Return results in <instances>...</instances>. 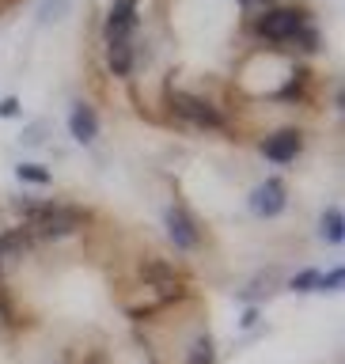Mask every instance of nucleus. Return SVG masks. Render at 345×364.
<instances>
[{
	"mask_svg": "<svg viewBox=\"0 0 345 364\" xmlns=\"http://www.w3.org/2000/svg\"><path fill=\"white\" fill-rule=\"evenodd\" d=\"M133 284H137V296H125V311L141 315V318L164 311V307H175L179 300L190 296L186 281H182V269L164 262V258L141 262L133 273Z\"/></svg>",
	"mask_w": 345,
	"mask_h": 364,
	"instance_id": "f257e3e1",
	"label": "nucleus"
},
{
	"mask_svg": "<svg viewBox=\"0 0 345 364\" xmlns=\"http://www.w3.org/2000/svg\"><path fill=\"white\" fill-rule=\"evenodd\" d=\"M164 107H167V114H175L179 122L193 125V129H205V133H224V129H228L224 114L216 110L209 99L193 95V91L167 87V91H164Z\"/></svg>",
	"mask_w": 345,
	"mask_h": 364,
	"instance_id": "f03ea898",
	"label": "nucleus"
},
{
	"mask_svg": "<svg viewBox=\"0 0 345 364\" xmlns=\"http://www.w3.org/2000/svg\"><path fill=\"white\" fill-rule=\"evenodd\" d=\"M304 23H312L304 8H296V4H270V8H262V16L255 19V34L262 42L289 46Z\"/></svg>",
	"mask_w": 345,
	"mask_h": 364,
	"instance_id": "7ed1b4c3",
	"label": "nucleus"
},
{
	"mask_svg": "<svg viewBox=\"0 0 345 364\" xmlns=\"http://www.w3.org/2000/svg\"><path fill=\"white\" fill-rule=\"evenodd\" d=\"M159 220H164V235H167V243L175 250L190 255V250L201 247V228H198V220H193V213L186 209V205H179V201L164 205Z\"/></svg>",
	"mask_w": 345,
	"mask_h": 364,
	"instance_id": "20e7f679",
	"label": "nucleus"
},
{
	"mask_svg": "<svg viewBox=\"0 0 345 364\" xmlns=\"http://www.w3.org/2000/svg\"><path fill=\"white\" fill-rule=\"evenodd\" d=\"M247 209L255 220H277V216L289 209V186H285V178H277V175L262 178L258 186L247 193Z\"/></svg>",
	"mask_w": 345,
	"mask_h": 364,
	"instance_id": "39448f33",
	"label": "nucleus"
},
{
	"mask_svg": "<svg viewBox=\"0 0 345 364\" xmlns=\"http://www.w3.org/2000/svg\"><path fill=\"white\" fill-rule=\"evenodd\" d=\"M258 152H262V159H270V164L289 167V164H296V159H300V152H304V133L296 129V125H281V129H273V133L262 136Z\"/></svg>",
	"mask_w": 345,
	"mask_h": 364,
	"instance_id": "423d86ee",
	"label": "nucleus"
},
{
	"mask_svg": "<svg viewBox=\"0 0 345 364\" xmlns=\"http://www.w3.org/2000/svg\"><path fill=\"white\" fill-rule=\"evenodd\" d=\"M102 133V122H99V110L91 107L87 99H73L68 107V136L80 144V148H91Z\"/></svg>",
	"mask_w": 345,
	"mask_h": 364,
	"instance_id": "0eeeda50",
	"label": "nucleus"
},
{
	"mask_svg": "<svg viewBox=\"0 0 345 364\" xmlns=\"http://www.w3.org/2000/svg\"><path fill=\"white\" fill-rule=\"evenodd\" d=\"M137 16H141V0H114L102 23V38L107 42H133Z\"/></svg>",
	"mask_w": 345,
	"mask_h": 364,
	"instance_id": "6e6552de",
	"label": "nucleus"
},
{
	"mask_svg": "<svg viewBox=\"0 0 345 364\" xmlns=\"http://www.w3.org/2000/svg\"><path fill=\"white\" fill-rule=\"evenodd\" d=\"M281 289H285V269L281 266H262L258 273H250V281L239 289V300L262 307L273 292H281Z\"/></svg>",
	"mask_w": 345,
	"mask_h": 364,
	"instance_id": "1a4fd4ad",
	"label": "nucleus"
},
{
	"mask_svg": "<svg viewBox=\"0 0 345 364\" xmlns=\"http://www.w3.org/2000/svg\"><path fill=\"white\" fill-rule=\"evenodd\" d=\"M34 247H38V243L31 239L27 224H23V228H11V232L0 235V281L8 277V266H19V262L27 258Z\"/></svg>",
	"mask_w": 345,
	"mask_h": 364,
	"instance_id": "9d476101",
	"label": "nucleus"
},
{
	"mask_svg": "<svg viewBox=\"0 0 345 364\" xmlns=\"http://www.w3.org/2000/svg\"><path fill=\"white\" fill-rule=\"evenodd\" d=\"M133 68H137V46L133 42H107V73L110 76H133Z\"/></svg>",
	"mask_w": 345,
	"mask_h": 364,
	"instance_id": "9b49d317",
	"label": "nucleus"
},
{
	"mask_svg": "<svg viewBox=\"0 0 345 364\" xmlns=\"http://www.w3.org/2000/svg\"><path fill=\"white\" fill-rule=\"evenodd\" d=\"M182 364H216V341L205 326H198L186 341V353H182Z\"/></svg>",
	"mask_w": 345,
	"mask_h": 364,
	"instance_id": "f8f14e48",
	"label": "nucleus"
},
{
	"mask_svg": "<svg viewBox=\"0 0 345 364\" xmlns=\"http://www.w3.org/2000/svg\"><path fill=\"white\" fill-rule=\"evenodd\" d=\"M315 232H319V239H323L327 247H341V243H345V216H341L338 205H330V209L319 213Z\"/></svg>",
	"mask_w": 345,
	"mask_h": 364,
	"instance_id": "ddd939ff",
	"label": "nucleus"
},
{
	"mask_svg": "<svg viewBox=\"0 0 345 364\" xmlns=\"http://www.w3.org/2000/svg\"><path fill=\"white\" fill-rule=\"evenodd\" d=\"M289 46H292L296 53H307V57H312V53L323 50V31H319L315 23H304V27L296 31V38H292Z\"/></svg>",
	"mask_w": 345,
	"mask_h": 364,
	"instance_id": "4468645a",
	"label": "nucleus"
},
{
	"mask_svg": "<svg viewBox=\"0 0 345 364\" xmlns=\"http://www.w3.org/2000/svg\"><path fill=\"white\" fill-rule=\"evenodd\" d=\"M16 178L19 182H27V186L34 190H42V186H50V167H42V164H31V159H23V164H16Z\"/></svg>",
	"mask_w": 345,
	"mask_h": 364,
	"instance_id": "2eb2a0df",
	"label": "nucleus"
},
{
	"mask_svg": "<svg viewBox=\"0 0 345 364\" xmlns=\"http://www.w3.org/2000/svg\"><path fill=\"white\" fill-rule=\"evenodd\" d=\"M68 8H73V0H42L34 19H38V27H53V23H61L68 16Z\"/></svg>",
	"mask_w": 345,
	"mask_h": 364,
	"instance_id": "dca6fc26",
	"label": "nucleus"
},
{
	"mask_svg": "<svg viewBox=\"0 0 345 364\" xmlns=\"http://www.w3.org/2000/svg\"><path fill=\"white\" fill-rule=\"evenodd\" d=\"M315 284H319V269H315V266H304V269H296L292 277H285V289L296 292V296L315 292Z\"/></svg>",
	"mask_w": 345,
	"mask_h": 364,
	"instance_id": "f3484780",
	"label": "nucleus"
},
{
	"mask_svg": "<svg viewBox=\"0 0 345 364\" xmlns=\"http://www.w3.org/2000/svg\"><path fill=\"white\" fill-rule=\"evenodd\" d=\"M341 284H345V266H330V269H319L315 292H338Z\"/></svg>",
	"mask_w": 345,
	"mask_h": 364,
	"instance_id": "a211bd4d",
	"label": "nucleus"
},
{
	"mask_svg": "<svg viewBox=\"0 0 345 364\" xmlns=\"http://www.w3.org/2000/svg\"><path fill=\"white\" fill-rule=\"evenodd\" d=\"M16 114H19V99L16 95L0 99V118H16Z\"/></svg>",
	"mask_w": 345,
	"mask_h": 364,
	"instance_id": "6ab92c4d",
	"label": "nucleus"
},
{
	"mask_svg": "<svg viewBox=\"0 0 345 364\" xmlns=\"http://www.w3.org/2000/svg\"><path fill=\"white\" fill-rule=\"evenodd\" d=\"M258 315H262V307H255V304H247V311H243V318H239V326H243V330H250V326L258 323Z\"/></svg>",
	"mask_w": 345,
	"mask_h": 364,
	"instance_id": "aec40b11",
	"label": "nucleus"
},
{
	"mask_svg": "<svg viewBox=\"0 0 345 364\" xmlns=\"http://www.w3.org/2000/svg\"><path fill=\"white\" fill-rule=\"evenodd\" d=\"M80 364H110V357H107V353H91V357H84Z\"/></svg>",
	"mask_w": 345,
	"mask_h": 364,
	"instance_id": "412c9836",
	"label": "nucleus"
},
{
	"mask_svg": "<svg viewBox=\"0 0 345 364\" xmlns=\"http://www.w3.org/2000/svg\"><path fill=\"white\" fill-rule=\"evenodd\" d=\"M239 4H243V8H270L273 0H239Z\"/></svg>",
	"mask_w": 345,
	"mask_h": 364,
	"instance_id": "4be33fe9",
	"label": "nucleus"
}]
</instances>
